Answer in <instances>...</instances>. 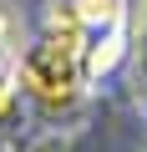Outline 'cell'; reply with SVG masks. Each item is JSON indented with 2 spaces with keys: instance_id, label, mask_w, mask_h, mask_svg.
Instances as JSON below:
<instances>
[{
  "instance_id": "7a4b0ae2",
  "label": "cell",
  "mask_w": 147,
  "mask_h": 152,
  "mask_svg": "<svg viewBox=\"0 0 147 152\" xmlns=\"http://www.w3.org/2000/svg\"><path fill=\"white\" fill-rule=\"evenodd\" d=\"M71 5H76V15H81L86 31H117V20H122L117 0H71Z\"/></svg>"
},
{
  "instance_id": "6da1fadb",
  "label": "cell",
  "mask_w": 147,
  "mask_h": 152,
  "mask_svg": "<svg viewBox=\"0 0 147 152\" xmlns=\"http://www.w3.org/2000/svg\"><path fill=\"white\" fill-rule=\"evenodd\" d=\"M15 76H20V86H26L36 102H46V107H71V102L81 96V86H86L81 51L66 46V41H56V36L36 41V46L20 56Z\"/></svg>"
}]
</instances>
